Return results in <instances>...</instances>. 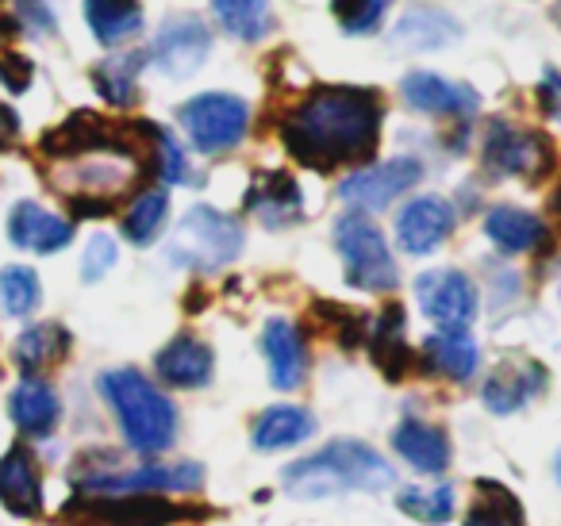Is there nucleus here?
Here are the masks:
<instances>
[{"mask_svg":"<svg viewBox=\"0 0 561 526\" xmlns=\"http://www.w3.org/2000/svg\"><path fill=\"white\" fill-rule=\"evenodd\" d=\"M458 35H461V27L454 24L446 12L415 9L397 24L392 43H397V47H404V50H438V47H446V43L458 39Z\"/></svg>","mask_w":561,"mask_h":526,"instance_id":"obj_30","label":"nucleus"},{"mask_svg":"<svg viewBox=\"0 0 561 526\" xmlns=\"http://www.w3.org/2000/svg\"><path fill=\"white\" fill-rule=\"evenodd\" d=\"M553 211L561 216V188H558V196H553Z\"/></svg>","mask_w":561,"mask_h":526,"instance_id":"obj_45","label":"nucleus"},{"mask_svg":"<svg viewBox=\"0 0 561 526\" xmlns=\"http://www.w3.org/2000/svg\"><path fill=\"white\" fill-rule=\"evenodd\" d=\"M204 469L193 461L181 465H139V469H89L78 472V488L89 495H150V492H196Z\"/></svg>","mask_w":561,"mask_h":526,"instance_id":"obj_7","label":"nucleus"},{"mask_svg":"<svg viewBox=\"0 0 561 526\" xmlns=\"http://www.w3.org/2000/svg\"><path fill=\"white\" fill-rule=\"evenodd\" d=\"M185 515L188 511L154 495H81L62 511V518L73 526H170Z\"/></svg>","mask_w":561,"mask_h":526,"instance_id":"obj_9","label":"nucleus"},{"mask_svg":"<svg viewBox=\"0 0 561 526\" xmlns=\"http://www.w3.org/2000/svg\"><path fill=\"white\" fill-rule=\"evenodd\" d=\"M335 250L343 258L346 285L362 288V293H392L400 281L392 250L385 242L381 227L362 211H351L335 224Z\"/></svg>","mask_w":561,"mask_h":526,"instance_id":"obj_5","label":"nucleus"},{"mask_svg":"<svg viewBox=\"0 0 561 526\" xmlns=\"http://www.w3.org/2000/svg\"><path fill=\"white\" fill-rule=\"evenodd\" d=\"M16 132H20L16 112H12L9 104H0V147H4L9 139H16Z\"/></svg>","mask_w":561,"mask_h":526,"instance_id":"obj_43","label":"nucleus"},{"mask_svg":"<svg viewBox=\"0 0 561 526\" xmlns=\"http://www.w3.org/2000/svg\"><path fill=\"white\" fill-rule=\"evenodd\" d=\"M553 16H558V20H561V4H558V12H553Z\"/></svg>","mask_w":561,"mask_h":526,"instance_id":"obj_46","label":"nucleus"},{"mask_svg":"<svg viewBox=\"0 0 561 526\" xmlns=\"http://www.w3.org/2000/svg\"><path fill=\"white\" fill-rule=\"evenodd\" d=\"M108 147H119V139L93 112H73L62 127L47 132V139H43V155L58 158V162H73V158L96 155V150H108Z\"/></svg>","mask_w":561,"mask_h":526,"instance_id":"obj_21","label":"nucleus"},{"mask_svg":"<svg viewBox=\"0 0 561 526\" xmlns=\"http://www.w3.org/2000/svg\"><path fill=\"white\" fill-rule=\"evenodd\" d=\"M420 311L438 331H469L477 319V288L461 270H431L415 281Z\"/></svg>","mask_w":561,"mask_h":526,"instance_id":"obj_10","label":"nucleus"},{"mask_svg":"<svg viewBox=\"0 0 561 526\" xmlns=\"http://www.w3.org/2000/svg\"><path fill=\"white\" fill-rule=\"evenodd\" d=\"M538 104H542L546 116H553L561 124V73L558 70L542 73V85H538Z\"/></svg>","mask_w":561,"mask_h":526,"instance_id":"obj_42","label":"nucleus"},{"mask_svg":"<svg viewBox=\"0 0 561 526\" xmlns=\"http://www.w3.org/2000/svg\"><path fill=\"white\" fill-rule=\"evenodd\" d=\"M553 477H558V484H561V449L553 454Z\"/></svg>","mask_w":561,"mask_h":526,"instance_id":"obj_44","label":"nucleus"},{"mask_svg":"<svg viewBox=\"0 0 561 526\" xmlns=\"http://www.w3.org/2000/svg\"><path fill=\"white\" fill-rule=\"evenodd\" d=\"M12 9H16L20 32L39 35V39H47V35L58 32V16H55V4H50V0H12Z\"/></svg>","mask_w":561,"mask_h":526,"instance_id":"obj_39","label":"nucleus"},{"mask_svg":"<svg viewBox=\"0 0 561 526\" xmlns=\"http://www.w3.org/2000/svg\"><path fill=\"white\" fill-rule=\"evenodd\" d=\"M70 350V331L62 323H35L12 346V362L24 369V377H39L43 369L58 365Z\"/></svg>","mask_w":561,"mask_h":526,"instance_id":"obj_28","label":"nucleus"},{"mask_svg":"<svg viewBox=\"0 0 561 526\" xmlns=\"http://www.w3.org/2000/svg\"><path fill=\"white\" fill-rule=\"evenodd\" d=\"M484 235L500 254H530L546 247V224L515 204H500L484 216Z\"/></svg>","mask_w":561,"mask_h":526,"instance_id":"obj_25","label":"nucleus"},{"mask_svg":"<svg viewBox=\"0 0 561 526\" xmlns=\"http://www.w3.org/2000/svg\"><path fill=\"white\" fill-rule=\"evenodd\" d=\"M484 173L492 178H527L538 181L553 170V147L538 132H523L504 119H492L484 135Z\"/></svg>","mask_w":561,"mask_h":526,"instance_id":"obj_8","label":"nucleus"},{"mask_svg":"<svg viewBox=\"0 0 561 526\" xmlns=\"http://www.w3.org/2000/svg\"><path fill=\"white\" fill-rule=\"evenodd\" d=\"M262 354H265V365H270L273 388L293 392V388L305 385L308 346H305V334L297 331V323H289V319H270L262 331Z\"/></svg>","mask_w":561,"mask_h":526,"instance_id":"obj_15","label":"nucleus"},{"mask_svg":"<svg viewBox=\"0 0 561 526\" xmlns=\"http://www.w3.org/2000/svg\"><path fill=\"white\" fill-rule=\"evenodd\" d=\"M404 101L412 104L415 112H423V116L461 119V116H473L481 96H477L469 85H461V81L443 78V73L415 70L404 78Z\"/></svg>","mask_w":561,"mask_h":526,"instance_id":"obj_14","label":"nucleus"},{"mask_svg":"<svg viewBox=\"0 0 561 526\" xmlns=\"http://www.w3.org/2000/svg\"><path fill=\"white\" fill-rule=\"evenodd\" d=\"M119 250H116V239L112 235H93V239L85 242V254H81V281H101L104 273L116 265Z\"/></svg>","mask_w":561,"mask_h":526,"instance_id":"obj_40","label":"nucleus"},{"mask_svg":"<svg viewBox=\"0 0 561 526\" xmlns=\"http://www.w3.org/2000/svg\"><path fill=\"white\" fill-rule=\"evenodd\" d=\"M392 449L420 472H446L450 465V438L443 426L423 423V419H404L392 431Z\"/></svg>","mask_w":561,"mask_h":526,"instance_id":"obj_24","label":"nucleus"},{"mask_svg":"<svg viewBox=\"0 0 561 526\" xmlns=\"http://www.w3.org/2000/svg\"><path fill=\"white\" fill-rule=\"evenodd\" d=\"M546 388V373L535 362H515L496 369L481 388V400L492 415H515L519 408H527L535 396H542Z\"/></svg>","mask_w":561,"mask_h":526,"instance_id":"obj_19","label":"nucleus"},{"mask_svg":"<svg viewBox=\"0 0 561 526\" xmlns=\"http://www.w3.org/2000/svg\"><path fill=\"white\" fill-rule=\"evenodd\" d=\"M43 300V285H39V273L27 270V265H9V270H0V304L4 311L16 319L32 316Z\"/></svg>","mask_w":561,"mask_h":526,"instance_id":"obj_36","label":"nucleus"},{"mask_svg":"<svg viewBox=\"0 0 561 526\" xmlns=\"http://www.w3.org/2000/svg\"><path fill=\"white\" fill-rule=\"evenodd\" d=\"M423 178V165L415 158H389L377 162L369 170H358L339 185V196L351 204L354 211L369 216V211H385L389 204H397L408 188H415Z\"/></svg>","mask_w":561,"mask_h":526,"instance_id":"obj_11","label":"nucleus"},{"mask_svg":"<svg viewBox=\"0 0 561 526\" xmlns=\"http://www.w3.org/2000/svg\"><path fill=\"white\" fill-rule=\"evenodd\" d=\"M211 50V35L201 20L193 16H178L170 24H162V32L154 35V47L147 50V62H154L158 73L173 81H185L208 62Z\"/></svg>","mask_w":561,"mask_h":526,"instance_id":"obj_12","label":"nucleus"},{"mask_svg":"<svg viewBox=\"0 0 561 526\" xmlns=\"http://www.w3.org/2000/svg\"><path fill=\"white\" fill-rule=\"evenodd\" d=\"M397 507L404 511L408 518H415V523L443 526L454 518V488L450 484H435V488L412 484L397 495Z\"/></svg>","mask_w":561,"mask_h":526,"instance_id":"obj_35","label":"nucleus"},{"mask_svg":"<svg viewBox=\"0 0 561 526\" xmlns=\"http://www.w3.org/2000/svg\"><path fill=\"white\" fill-rule=\"evenodd\" d=\"M397 484L392 465L374 446L358 438H335L300 461H293L280 477V488L297 500H331L339 492H385Z\"/></svg>","mask_w":561,"mask_h":526,"instance_id":"obj_2","label":"nucleus"},{"mask_svg":"<svg viewBox=\"0 0 561 526\" xmlns=\"http://www.w3.org/2000/svg\"><path fill=\"white\" fill-rule=\"evenodd\" d=\"M0 85L9 93H24L32 85V62L16 50H0Z\"/></svg>","mask_w":561,"mask_h":526,"instance_id":"obj_41","label":"nucleus"},{"mask_svg":"<svg viewBox=\"0 0 561 526\" xmlns=\"http://www.w3.org/2000/svg\"><path fill=\"white\" fill-rule=\"evenodd\" d=\"M9 415L27 438H47L62 419V400L43 377H24L9 396Z\"/></svg>","mask_w":561,"mask_h":526,"instance_id":"obj_20","label":"nucleus"},{"mask_svg":"<svg viewBox=\"0 0 561 526\" xmlns=\"http://www.w3.org/2000/svg\"><path fill=\"white\" fill-rule=\"evenodd\" d=\"M165 254L181 270L216 273L242 254V227L231 216H224V211L208 208V204H196L178 224Z\"/></svg>","mask_w":561,"mask_h":526,"instance_id":"obj_4","label":"nucleus"},{"mask_svg":"<svg viewBox=\"0 0 561 526\" xmlns=\"http://www.w3.org/2000/svg\"><path fill=\"white\" fill-rule=\"evenodd\" d=\"M312 431H316V419L305 408H297V403H273V408H265L257 415L254 431H250V446L257 454H277V449L308 442Z\"/></svg>","mask_w":561,"mask_h":526,"instance_id":"obj_23","label":"nucleus"},{"mask_svg":"<svg viewBox=\"0 0 561 526\" xmlns=\"http://www.w3.org/2000/svg\"><path fill=\"white\" fill-rule=\"evenodd\" d=\"M101 396L108 400L112 415H116L124 442L142 457H154L162 449L173 446L178 434V408L170 403V396L147 380L139 369H108L96 380Z\"/></svg>","mask_w":561,"mask_h":526,"instance_id":"obj_3","label":"nucleus"},{"mask_svg":"<svg viewBox=\"0 0 561 526\" xmlns=\"http://www.w3.org/2000/svg\"><path fill=\"white\" fill-rule=\"evenodd\" d=\"M381 96L358 85H320L280 119V142L308 170L369 162L381 142Z\"/></svg>","mask_w":561,"mask_h":526,"instance_id":"obj_1","label":"nucleus"},{"mask_svg":"<svg viewBox=\"0 0 561 526\" xmlns=\"http://www.w3.org/2000/svg\"><path fill=\"white\" fill-rule=\"evenodd\" d=\"M165 216H170V196H165L162 188H147V193H139L124 216L127 242H135V247H150V242L162 235Z\"/></svg>","mask_w":561,"mask_h":526,"instance_id":"obj_33","label":"nucleus"},{"mask_svg":"<svg viewBox=\"0 0 561 526\" xmlns=\"http://www.w3.org/2000/svg\"><path fill=\"white\" fill-rule=\"evenodd\" d=\"M466 526H523V507L507 488L477 480V500L469 507Z\"/></svg>","mask_w":561,"mask_h":526,"instance_id":"obj_34","label":"nucleus"},{"mask_svg":"<svg viewBox=\"0 0 561 526\" xmlns=\"http://www.w3.org/2000/svg\"><path fill=\"white\" fill-rule=\"evenodd\" d=\"M147 66V55L139 50H124V55H108L93 70V85L112 108H127L139 96V70Z\"/></svg>","mask_w":561,"mask_h":526,"instance_id":"obj_29","label":"nucleus"},{"mask_svg":"<svg viewBox=\"0 0 561 526\" xmlns=\"http://www.w3.org/2000/svg\"><path fill=\"white\" fill-rule=\"evenodd\" d=\"M211 12L227 35L242 43H257L270 32V4L265 0H211Z\"/></svg>","mask_w":561,"mask_h":526,"instance_id":"obj_32","label":"nucleus"},{"mask_svg":"<svg viewBox=\"0 0 561 526\" xmlns=\"http://www.w3.org/2000/svg\"><path fill=\"white\" fill-rule=\"evenodd\" d=\"M374 357L389 380H400L408 365H412V350H408V342H404V308H400V304H392V308L377 319Z\"/></svg>","mask_w":561,"mask_h":526,"instance_id":"obj_31","label":"nucleus"},{"mask_svg":"<svg viewBox=\"0 0 561 526\" xmlns=\"http://www.w3.org/2000/svg\"><path fill=\"white\" fill-rule=\"evenodd\" d=\"M0 503L20 518H35L43 511V477L27 446H12L0 457Z\"/></svg>","mask_w":561,"mask_h":526,"instance_id":"obj_18","label":"nucleus"},{"mask_svg":"<svg viewBox=\"0 0 561 526\" xmlns=\"http://www.w3.org/2000/svg\"><path fill=\"white\" fill-rule=\"evenodd\" d=\"M9 239L16 250H32V254H58L70 247L73 224L55 211H47L35 201H20L9 211Z\"/></svg>","mask_w":561,"mask_h":526,"instance_id":"obj_16","label":"nucleus"},{"mask_svg":"<svg viewBox=\"0 0 561 526\" xmlns=\"http://www.w3.org/2000/svg\"><path fill=\"white\" fill-rule=\"evenodd\" d=\"M454 224H458V216H454L450 201H443V196H415L397 216V242L412 258L435 254L454 235Z\"/></svg>","mask_w":561,"mask_h":526,"instance_id":"obj_13","label":"nucleus"},{"mask_svg":"<svg viewBox=\"0 0 561 526\" xmlns=\"http://www.w3.org/2000/svg\"><path fill=\"white\" fill-rule=\"evenodd\" d=\"M423 362L431 373L450 380H469L481 365V350L466 331H438L423 342Z\"/></svg>","mask_w":561,"mask_h":526,"instance_id":"obj_27","label":"nucleus"},{"mask_svg":"<svg viewBox=\"0 0 561 526\" xmlns=\"http://www.w3.org/2000/svg\"><path fill=\"white\" fill-rule=\"evenodd\" d=\"M147 127H150V139H154V150H158V178H162L165 185H185V181H193L188 158H185V150L178 147V139L154 124H147Z\"/></svg>","mask_w":561,"mask_h":526,"instance_id":"obj_38","label":"nucleus"},{"mask_svg":"<svg viewBox=\"0 0 561 526\" xmlns=\"http://www.w3.org/2000/svg\"><path fill=\"white\" fill-rule=\"evenodd\" d=\"M85 24L101 47H119L142 32L139 0H85Z\"/></svg>","mask_w":561,"mask_h":526,"instance_id":"obj_26","label":"nucleus"},{"mask_svg":"<svg viewBox=\"0 0 561 526\" xmlns=\"http://www.w3.org/2000/svg\"><path fill=\"white\" fill-rule=\"evenodd\" d=\"M389 9H392V0H331V12H335V20L343 24L346 35L377 32Z\"/></svg>","mask_w":561,"mask_h":526,"instance_id":"obj_37","label":"nucleus"},{"mask_svg":"<svg viewBox=\"0 0 561 526\" xmlns=\"http://www.w3.org/2000/svg\"><path fill=\"white\" fill-rule=\"evenodd\" d=\"M247 208L257 216V224H265L270 231H280V227L300 224L305 216V196H300V185L289 178V173H257L250 181L247 193Z\"/></svg>","mask_w":561,"mask_h":526,"instance_id":"obj_17","label":"nucleus"},{"mask_svg":"<svg viewBox=\"0 0 561 526\" xmlns=\"http://www.w3.org/2000/svg\"><path fill=\"white\" fill-rule=\"evenodd\" d=\"M154 369L170 388H204L211 380V369H216V357H211V350L201 339L178 334L154 357Z\"/></svg>","mask_w":561,"mask_h":526,"instance_id":"obj_22","label":"nucleus"},{"mask_svg":"<svg viewBox=\"0 0 561 526\" xmlns=\"http://www.w3.org/2000/svg\"><path fill=\"white\" fill-rule=\"evenodd\" d=\"M178 119L201 155H224L247 139L250 104L234 93H201L181 104Z\"/></svg>","mask_w":561,"mask_h":526,"instance_id":"obj_6","label":"nucleus"}]
</instances>
